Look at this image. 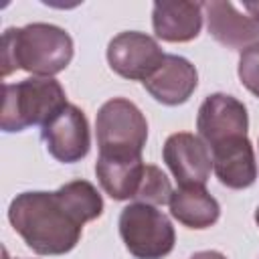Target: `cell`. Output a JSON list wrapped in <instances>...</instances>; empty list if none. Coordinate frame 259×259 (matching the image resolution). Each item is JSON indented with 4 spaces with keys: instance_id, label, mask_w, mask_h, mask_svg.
Masks as SVG:
<instances>
[{
    "instance_id": "6da1fadb",
    "label": "cell",
    "mask_w": 259,
    "mask_h": 259,
    "mask_svg": "<svg viewBox=\"0 0 259 259\" xmlns=\"http://www.w3.org/2000/svg\"><path fill=\"white\" fill-rule=\"evenodd\" d=\"M103 198L87 180H71L55 192H20L8 206V221L38 255H65L81 239L85 223L101 217Z\"/></svg>"
},
{
    "instance_id": "7a4b0ae2",
    "label": "cell",
    "mask_w": 259,
    "mask_h": 259,
    "mask_svg": "<svg viewBox=\"0 0 259 259\" xmlns=\"http://www.w3.org/2000/svg\"><path fill=\"white\" fill-rule=\"evenodd\" d=\"M73 59L71 34L49 22L6 28L2 34V77L16 69L38 77H53L69 67Z\"/></svg>"
},
{
    "instance_id": "3957f363",
    "label": "cell",
    "mask_w": 259,
    "mask_h": 259,
    "mask_svg": "<svg viewBox=\"0 0 259 259\" xmlns=\"http://www.w3.org/2000/svg\"><path fill=\"white\" fill-rule=\"evenodd\" d=\"M0 127L4 132H22L30 125H45L65 105L63 85L53 77H32L18 83H4Z\"/></svg>"
},
{
    "instance_id": "277c9868",
    "label": "cell",
    "mask_w": 259,
    "mask_h": 259,
    "mask_svg": "<svg viewBox=\"0 0 259 259\" xmlns=\"http://www.w3.org/2000/svg\"><path fill=\"white\" fill-rule=\"evenodd\" d=\"M99 156L142 158L148 140V121L140 107L125 97L105 101L95 117Z\"/></svg>"
},
{
    "instance_id": "5b68a950",
    "label": "cell",
    "mask_w": 259,
    "mask_h": 259,
    "mask_svg": "<svg viewBox=\"0 0 259 259\" xmlns=\"http://www.w3.org/2000/svg\"><path fill=\"white\" fill-rule=\"evenodd\" d=\"M117 225L125 249L136 259H162L174 249V227L170 219L152 204H127L121 210Z\"/></svg>"
},
{
    "instance_id": "8992f818",
    "label": "cell",
    "mask_w": 259,
    "mask_h": 259,
    "mask_svg": "<svg viewBox=\"0 0 259 259\" xmlns=\"http://www.w3.org/2000/svg\"><path fill=\"white\" fill-rule=\"evenodd\" d=\"M156 38L140 30L115 34L107 45V63L113 73L130 81H146L164 61Z\"/></svg>"
},
{
    "instance_id": "52a82bcc",
    "label": "cell",
    "mask_w": 259,
    "mask_h": 259,
    "mask_svg": "<svg viewBox=\"0 0 259 259\" xmlns=\"http://www.w3.org/2000/svg\"><path fill=\"white\" fill-rule=\"evenodd\" d=\"M42 142L47 144L49 154L65 164L79 162L89 154L91 134L89 121L83 109L67 103L55 117H51L40 132Z\"/></svg>"
},
{
    "instance_id": "ba28073f",
    "label": "cell",
    "mask_w": 259,
    "mask_h": 259,
    "mask_svg": "<svg viewBox=\"0 0 259 259\" xmlns=\"http://www.w3.org/2000/svg\"><path fill=\"white\" fill-rule=\"evenodd\" d=\"M196 130H198V138L208 148H214L217 144L237 136H247L249 130L247 107L243 105V101H239L233 95L212 93L198 107Z\"/></svg>"
},
{
    "instance_id": "9c48e42d",
    "label": "cell",
    "mask_w": 259,
    "mask_h": 259,
    "mask_svg": "<svg viewBox=\"0 0 259 259\" xmlns=\"http://www.w3.org/2000/svg\"><path fill=\"white\" fill-rule=\"evenodd\" d=\"M162 158L180 186H204L212 170L210 148L194 134L176 132L168 136Z\"/></svg>"
},
{
    "instance_id": "30bf717a",
    "label": "cell",
    "mask_w": 259,
    "mask_h": 259,
    "mask_svg": "<svg viewBox=\"0 0 259 259\" xmlns=\"http://www.w3.org/2000/svg\"><path fill=\"white\" fill-rule=\"evenodd\" d=\"M204 10L208 34L227 49L245 51L247 47L259 42V20L243 6L239 10V6L229 0H212L204 2Z\"/></svg>"
},
{
    "instance_id": "8fae6325",
    "label": "cell",
    "mask_w": 259,
    "mask_h": 259,
    "mask_svg": "<svg viewBox=\"0 0 259 259\" xmlns=\"http://www.w3.org/2000/svg\"><path fill=\"white\" fill-rule=\"evenodd\" d=\"M146 91L162 105H180L190 99L198 85L196 67L178 55H166L162 65L142 81Z\"/></svg>"
},
{
    "instance_id": "7c38bea8",
    "label": "cell",
    "mask_w": 259,
    "mask_h": 259,
    "mask_svg": "<svg viewBox=\"0 0 259 259\" xmlns=\"http://www.w3.org/2000/svg\"><path fill=\"white\" fill-rule=\"evenodd\" d=\"M210 154H212V170L223 186L233 190H243L257 180L255 152L247 136L225 140L214 148H210Z\"/></svg>"
},
{
    "instance_id": "4fadbf2b",
    "label": "cell",
    "mask_w": 259,
    "mask_h": 259,
    "mask_svg": "<svg viewBox=\"0 0 259 259\" xmlns=\"http://www.w3.org/2000/svg\"><path fill=\"white\" fill-rule=\"evenodd\" d=\"M202 10L204 2H154L152 26L156 36L166 42H188L196 38L202 28Z\"/></svg>"
},
{
    "instance_id": "5bb4252c",
    "label": "cell",
    "mask_w": 259,
    "mask_h": 259,
    "mask_svg": "<svg viewBox=\"0 0 259 259\" xmlns=\"http://www.w3.org/2000/svg\"><path fill=\"white\" fill-rule=\"evenodd\" d=\"M170 214L188 229H208L221 217V204L204 186H180L172 192Z\"/></svg>"
},
{
    "instance_id": "9a60e30c",
    "label": "cell",
    "mask_w": 259,
    "mask_h": 259,
    "mask_svg": "<svg viewBox=\"0 0 259 259\" xmlns=\"http://www.w3.org/2000/svg\"><path fill=\"white\" fill-rule=\"evenodd\" d=\"M144 160L142 158H109L97 156L95 174L113 200H130L136 198L142 176H144Z\"/></svg>"
},
{
    "instance_id": "2e32d148",
    "label": "cell",
    "mask_w": 259,
    "mask_h": 259,
    "mask_svg": "<svg viewBox=\"0 0 259 259\" xmlns=\"http://www.w3.org/2000/svg\"><path fill=\"white\" fill-rule=\"evenodd\" d=\"M172 184L168 180V176L154 164H146L144 166V176L136 194L138 202H146L152 206H160V204H168L172 198Z\"/></svg>"
},
{
    "instance_id": "e0dca14e",
    "label": "cell",
    "mask_w": 259,
    "mask_h": 259,
    "mask_svg": "<svg viewBox=\"0 0 259 259\" xmlns=\"http://www.w3.org/2000/svg\"><path fill=\"white\" fill-rule=\"evenodd\" d=\"M241 83L255 95L259 97V42L247 47L241 51L239 57V67H237Z\"/></svg>"
},
{
    "instance_id": "ac0fdd59",
    "label": "cell",
    "mask_w": 259,
    "mask_h": 259,
    "mask_svg": "<svg viewBox=\"0 0 259 259\" xmlns=\"http://www.w3.org/2000/svg\"><path fill=\"white\" fill-rule=\"evenodd\" d=\"M190 259H227V255H223L221 251H198Z\"/></svg>"
},
{
    "instance_id": "d6986e66",
    "label": "cell",
    "mask_w": 259,
    "mask_h": 259,
    "mask_svg": "<svg viewBox=\"0 0 259 259\" xmlns=\"http://www.w3.org/2000/svg\"><path fill=\"white\" fill-rule=\"evenodd\" d=\"M241 6H243L251 16H255V18L259 20V2H243Z\"/></svg>"
},
{
    "instance_id": "ffe728a7",
    "label": "cell",
    "mask_w": 259,
    "mask_h": 259,
    "mask_svg": "<svg viewBox=\"0 0 259 259\" xmlns=\"http://www.w3.org/2000/svg\"><path fill=\"white\" fill-rule=\"evenodd\" d=\"M255 223H257V227H259V208L255 210Z\"/></svg>"
},
{
    "instance_id": "44dd1931",
    "label": "cell",
    "mask_w": 259,
    "mask_h": 259,
    "mask_svg": "<svg viewBox=\"0 0 259 259\" xmlns=\"http://www.w3.org/2000/svg\"><path fill=\"white\" fill-rule=\"evenodd\" d=\"M4 259H10V257H8V253H6V251H4Z\"/></svg>"
}]
</instances>
